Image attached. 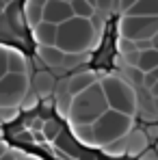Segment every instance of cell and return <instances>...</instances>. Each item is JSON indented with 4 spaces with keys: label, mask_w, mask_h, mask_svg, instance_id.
I'll list each match as a JSON object with an SVG mask.
<instances>
[{
    "label": "cell",
    "mask_w": 158,
    "mask_h": 160,
    "mask_svg": "<svg viewBox=\"0 0 158 160\" xmlns=\"http://www.w3.org/2000/svg\"><path fill=\"white\" fill-rule=\"evenodd\" d=\"M100 32L91 20L72 18L56 30V48L65 54H89L98 46Z\"/></svg>",
    "instance_id": "obj_1"
},
{
    "label": "cell",
    "mask_w": 158,
    "mask_h": 160,
    "mask_svg": "<svg viewBox=\"0 0 158 160\" xmlns=\"http://www.w3.org/2000/svg\"><path fill=\"white\" fill-rule=\"evenodd\" d=\"M106 110H108L106 95L102 91V87H100V82H95L87 91L72 98L67 121H69V126H93Z\"/></svg>",
    "instance_id": "obj_2"
},
{
    "label": "cell",
    "mask_w": 158,
    "mask_h": 160,
    "mask_svg": "<svg viewBox=\"0 0 158 160\" xmlns=\"http://www.w3.org/2000/svg\"><path fill=\"white\" fill-rule=\"evenodd\" d=\"M102 91L106 95V102L110 110H117L121 115L134 117L139 112V98H136V89L132 87L124 76L117 74H104L98 78Z\"/></svg>",
    "instance_id": "obj_3"
},
{
    "label": "cell",
    "mask_w": 158,
    "mask_h": 160,
    "mask_svg": "<svg viewBox=\"0 0 158 160\" xmlns=\"http://www.w3.org/2000/svg\"><path fill=\"white\" fill-rule=\"evenodd\" d=\"M134 130V117L121 115L117 110H106L104 115L93 123V134H95V147H106L113 141H119Z\"/></svg>",
    "instance_id": "obj_4"
},
{
    "label": "cell",
    "mask_w": 158,
    "mask_h": 160,
    "mask_svg": "<svg viewBox=\"0 0 158 160\" xmlns=\"http://www.w3.org/2000/svg\"><path fill=\"white\" fill-rule=\"evenodd\" d=\"M28 91L30 78L26 74H4L0 78V108H20Z\"/></svg>",
    "instance_id": "obj_5"
},
{
    "label": "cell",
    "mask_w": 158,
    "mask_h": 160,
    "mask_svg": "<svg viewBox=\"0 0 158 160\" xmlns=\"http://www.w3.org/2000/svg\"><path fill=\"white\" fill-rule=\"evenodd\" d=\"M158 32V18H130L124 15L119 20V37L130 41H152Z\"/></svg>",
    "instance_id": "obj_6"
},
{
    "label": "cell",
    "mask_w": 158,
    "mask_h": 160,
    "mask_svg": "<svg viewBox=\"0 0 158 160\" xmlns=\"http://www.w3.org/2000/svg\"><path fill=\"white\" fill-rule=\"evenodd\" d=\"M72 18H74L72 2H67V0H50V2H46V9H43V22L54 24V26H61V24L69 22Z\"/></svg>",
    "instance_id": "obj_7"
},
{
    "label": "cell",
    "mask_w": 158,
    "mask_h": 160,
    "mask_svg": "<svg viewBox=\"0 0 158 160\" xmlns=\"http://www.w3.org/2000/svg\"><path fill=\"white\" fill-rule=\"evenodd\" d=\"M98 78H100V76H98L95 72H78V74L69 76V80H67L65 87H63V93H67L69 98H76L78 93L87 91L91 84H95Z\"/></svg>",
    "instance_id": "obj_8"
},
{
    "label": "cell",
    "mask_w": 158,
    "mask_h": 160,
    "mask_svg": "<svg viewBox=\"0 0 158 160\" xmlns=\"http://www.w3.org/2000/svg\"><path fill=\"white\" fill-rule=\"evenodd\" d=\"M30 87H33V93H35L39 100H48V98H52L56 80H54V76L50 72H37V74L30 78Z\"/></svg>",
    "instance_id": "obj_9"
},
{
    "label": "cell",
    "mask_w": 158,
    "mask_h": 160,
    "mask_svg": "<svg viewBox=\"0 0 158 160\" xmlns=\"http://www.w3.org/2000/svg\"><path fill=\"white\" fill-rule=\"evenodd\" d=\"M150 149V141L143 128H134L128 136H126V156L130 158H139L143 152Z\"/></svg>",
    "instance_id": "obj_10"
},
{
    "label": "cell",
    "mask_w": 158,
    "mask_h": 160,
    "mask_svg": "<svg viewBox=\"0 0 158 160\" xmlns=\"http://www.w3.org/2000/svg\"><path fill=\"white\" fill-rule=\"evenodd\" d=\"M56 30H59V26L41 22L35 28H30V35H33L35 43H37V48L39 46H56Z\"/></svg>",
    "instance_id": "obj_11"
},
{
    "label": "cell",
    "mask_w": 158,
    "mask_h": 160,
    "mask_svg": "<svg viewBox=\"0 0 158 160\" xmlns=\"http://www.w3.org/2000/svg\"><path fill=\"white\" fill-rule=\"evenodd\" d=\"M7 74H26L28 76V61L22 50L7 48Z\"/></svg>",
    "instance_id": "obj_12"
},
{
    "label": "cell",
    "mask_w": 158,
    "mask_h": 160,
    "mask_svg": "<svg viewBox=\"0 0 158 160\" xmlns=\"http://www.w3.org/2000/svg\"><path fill=\"white\" fill-rule=\"evenodd\" d=\"M43 9H46V2H43V0H28V2L22 4L26 26L35 28L37 24H41V22H43Z\"/></svg>",
    "instance_id": "obj_13"
},
{
    "label": "cell",
    "mask_w": 158,
    "mask_h": 160,
    "mask_svg": "<svg viewBox=\"0 0 158 160\" xmlns=\"http://www.w3.org/2000/svg\"><path fill=\"white\" fill-rule=\"evenodd\" d=\"M4 18H7V22L11 24V30L18 32V35L24 30V26H26L22 4H18V2H9V4H7V9H4Z\"/></svg>",
    "instance_id": "obj_14"
},
{
    "label": "cell",
    "mask_w": 158,
    "mask_h": 160,
    "mask_svg": "<svg viewBox=\"0 0 158 160\" xmlns=\"http://www.w3.org/2000/svg\"><path fill=\"white\" fill-rule=\"evenodd\" d=\"M37 56L48 67H63V61H65V52H61L56 46H39Z\"/></svg>",
    "instance_id": "obj_15"
},
{
    "label": "cell",
    "mask_w": 158,
    "mask_h": 160,
    "mask_svg": "<svg viewBox=\"0 0 158 160\" xmlns=\"http://www.w3.org/2000/svg\"><path fill=\"white\" fill-rule=\"evenodd\" d=\"M126 15H130V18H158V0H136Z\"/></svg>",
    "instance_id": "obj_16"
},
{
    "label": "cell",
    "mask_w": 158,
    "mask_h": 160,
    "mask_svg": "<svg viewBox=\"0 0 158 160\" xmlns=\"http://www.w3.org/2000/svg\"><path fill=\"white\" fill-rule=\"evenodd\" d=\"M72 11H74V18L93 20V15H95V4L89 2V0H72Z\"/></svg>",
    "instance_id": "obj_17"
},
{
    "label": "cell",
    "mask_w": 158,
    "mask_h": 160,
    "mask_svg": "<svg viewBox=\"0 0 158 160\" xmlns=\"http://www.w3.org/2000/svg\"><path fill=\"white\" fill-rule=\"evenodd\" d=\"M72 134L76 136V141L87 145V147H95V134L93 126H72Z\"/></svg>",
    "instance_id": "obj_18"
},
{
    "label": "cell",
    "mask_w": 158,
    "mask_h": 160,
    "mask_svg": "<svg viewBox=\"0 0 158 160\" xmlns=\"http://www.w3.org/2000/svg\"><path fill=\"white\" fill-rule=\"evenodd\" d=\"M102 152H104L108 158H121V156H126V136L119 138V141H113L106 147H102Z\"/></svg>",
    "instance_id": "obj_19"
},
{
    "label": "cell",
    "mask_w": 158,
    "mask_h": 160,
    "mask_svg": "<svg viewBox=\"0 0 158 160\" xmlns=\"http://www.w3.org/2000/svg\"><path fill=\"white\" fill-rule=\"evenodd\" d=\"M41 130H43V136H46L48 141H56V138L61 136V132H63L59 121H43V128H41Z\"/></svg>",
    "instance_id": "obj_20"
},
{
    "label": "cell",
    "mask_w": 158,
    "mask_h": 160,
    "mask_svg": "<svg viewBox=\"0 0 158 160\" xmlns=\"http://www.w3.org/2000/svg\"><path fill=\"white\" fill-rule=\"evenodd\" d=\"M69 106H72V98L67 95V93H59V98L54 100V108L59 110V115H63V117H67V112H69Z\"/></svg>",
    "instance_id": "obj_21"
},
{
    "label": "cell",
    "mask_w": 158,
    "mask_h": 160,
    "mask_svg": "<svg viewBox=\"0 0 158 160\" xmlns=\"http://www.w3.org/2000/svg\"><path fill=\"white\" fill-rule=\"evenodd\" d=\"M39 104H41V100H39L33 91H28L26 98H24L22 104H20V110H22V112H30V110H35V108L39 106Z\"/></svg>",
    "instance_id": "obj_22"
},
{
    "label": "cell",
    "mask_w": 158,
    "mask_h": 160,
    "mask_svg": "<svg viewBox=\"0 0 158 160\" xmlns=\"http://www.w3.org/2000/svg\"><path fill=\"white\" fill-rule=\"evenodd\" d=\"M89 61V54H65V61H63V67L65 69H74L78 67L80 63Z\"/></svg>",
    "instance_id": "obj_23"
},
{
    "label": "cell",
    "mask_w": 158,
    "mask_h": 160,
    "mask_svg": "<svg viewBox=\"0 0 158 160\" xmlns=\"http://www.w3.org/2000/svg\"><path fill=\"white\" fill-rule=\"evenodd\" d=\"M117 52L121 54V56L134 54V52H136V43H134V41H130V39H124V37H119V39H117Z\"/></svg>",
    "instance_id": "obj_24"
},
{
    "label": "cell",
    "mask_w": 158,
    "mask_h": 160,
    "mask_svg": "<svg viewBox=\"0 0 158 160\" xmlns=\"http://www.w3.org/2000/svg\"><path fill=\"white\" fill-rule=\"evenodd\" d=\"M126 74H128V76H124V78L128 80L132 87H136V84L141 87V84H143V78H145L143 72H139V69H134V67H126Z\"/></svg>",
    "instance_id": "obj_25"
},
{
    "label": "cell",
    "mask_w": 158,
    "mask_h": 160,
    "mask_svg": "<svg viewBox=\"0 0 158 160\" xmlns=\"http://www.w3.org/2000/svg\"><path fill=\"white\" fill-rule=\"evenodd\" d=\"M20 115V108H0V123H9Z\"/></svg>",
    "instance_id": "obj_26"
},
{
    "label": "cell",
    "mask_w": 158,
    "mask_h": 160,
    "mask_svg": "<svg viewBox=\"0 0 158 160\" xmlns=\"http://www.w3.org/2000/svg\"><path fill=\"white\" fill-rule=\"evenodd\" d=\"M158 82V67L154 72H150V74H145V78H143V87H147V89H152L154 84Z\"/></svg>",
    "instance_id": "obj_27"
},
{
    "label": "cell",
    "mask_w": 158,
    "mask_h": 160,
    "mask_svg": "<svg viewBox=\"0 0 158 160\" xmlns=\"http://www.w3.org/2000/svg\"><path fill=\"white\" fill-rule=\"evenodd\" d=\"M145 134H147V141L152 143H158V123H150L147 128H145Z\"/></svg>",
    "instance_id": "obj_28"
},
{
    "label": "cell",
    "mask_w": 158,
    "mask_h": 160,
    "mask_svg": "<svg viewBox=\"0 0 158 160\" xmlns=\"http://www.w3.org/2000/svg\"><path fill=\"white\" fill-rule=\"evenodd\" d=\"M7 74V48L0 46V78Z\"/></svg>",
    "instance_id": "obj_29"
},
{
    "label": "cell",
    "mask_w": 158,
    "mask_h": 160,
    "mask_svg": "<svg viewBox=\"0 0 158 160\" xmlns=\"http://www.w3.org/2000/svg\"><path fill=\"white\" fill-rule=\"evenodd\" d=\"M136 160H158V154H156V149H154V147H150L147 152H143Z\"/></svg>",
    "instance_id": "obj_30"
},
{
    "label": "cell",
    "mask_w": 158,
    "mask_h": 160,
    "mask_svg": "<svg viewBox=\"0 0 158 160\" xmlns=\"http://www.w3.org/2000/svg\"><path fill=\"white\" fill-rule=\"evenodd\" d=\"M7 152H9V145H7V143H2V141H0V158H2V156H4V154H7Z\"/></svg>",
    "instance_id": "obj_31"
},
{
    "label": "cell",
    "mask_w": 158,
    "mask_h": 160,
    "mask_svg": "<svg viewBox=\"0 0 158 160\" xmlns=\"http://www.w3.org/2000/svg\"><path fill=\"white\" fill-rule=\"evenodd\" d=\"M41 104H43V108H54V100H52V98H48V100H43Z\"/></svg>",
    "instance_id": "obj_32"
},
{
    "label": "cell",
    "mask_w": 158,
    "mask_h": 160,
    "mask_svg": "<svg viewBox=\"0 0 158 160\" xmlns=\"http://www.w3.org/2000/svg\"><path fill=\"white\" fill-rule=\"evenodd\" d=\"M150 93H152V100H156V98H158V82L150 89Z\"/></svg>",
    "instance_id": "obj_33"
},
{
    "label": "cell",
    "mask_w": 158,
    "mask_h": 160,
    "mask_svg": "<svg viewBox=\"0 0 158 160\" xmlns=\"http://www.w3.org/2000/svg\"><path fill=\"white\" fill-rule=\"evenodd\" d=\"M152 110H154V115L158 117V98H156V100H152Z\"/></svg>",
    "instance_id": "obj_34"
},
{
    "label": "cell",
    "mask_w": 158,
    "mask_h": 160,
    "mask_svg": "<svg viewBox=\"0 0 158 160\" xmlns=\"http://www.w3.org/2000/svg\"><path fill=\"white\" fill-rule=\"evenodd\" d=\"M152 48H154V50H158V32L154 35V39H152Z\"/></svg>",
    "instance_id": "obj_35"
},
{
    "label": "cell",
    "mask_w": 158,
    "mask_h": 160,
    "mask_svg": "<svg viewBox=\"0 0 158 160\" xmlns=\"http://www.w3.org/2000/svg\"><path fill=\"white\" fill-rule=\"evenodd\" d=\"M7 4H9V2H0V13H4V9H7Z\"/></svg>",
    "instance_id": "obj_36"
},
{
    "label": "cell",
    "mask_w": 158,
    "mask_h": 160,
    "mask_svg": "<svg viewBox=\"0 0 158 160\" xmlns=\"http://www.w3.org/2000/svg\"><path fill=\"white\" fill-rule=\"evenodd\" d=\"M154 149H156V154H158V143H156V147H154Z\"/></svg>",
    "instance_id": "obj_37"
},
{
    "label": "cell",
    "mask_w": 158,
    "mask_h": 160,
    "mask_svg": "<svg viewBox=\"0 0 158 160\" xmlns=\"http://www.w3.org/2000/svg\"><path fill=\"white\" fill-rule=\"evenodd\" d=\"M37 160H39V158H37Z\"/></svg>",
    "instance_id": "obj_38"
}]
</instances>
